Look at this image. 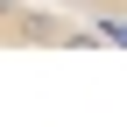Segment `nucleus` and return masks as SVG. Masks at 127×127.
<instances>
[{
	"instance_id": "obj_2",
	"label": "nucleus",
	"mask_w": 127,
	"mask_h": 127,
	"mask_svg": "<svg viewBox=\"0 0 127 127\" xmlns=\"http://www.w3.org/2000/svg\"><path fill=\"white\" fill-rule=\"evenodd\" d=\"M71 7H92V14H106V7H113V0H71Z\"/></svg>"
},
{
	"instance_id": "obj_1",
	"label": "nucleus",
	"mask_w": 127,
	"mask_h": 127,
	"mask_svg": "<svg viewBox=\"0 0 127 127\" xmlns=\"http://www.w3.org/2000/svg\"><path fill=\"white\" fill-rule=\"evenodd\" d=\"M21 35H64V28L50 21V14H21Z\"/></svg>"
}]
</instances>
